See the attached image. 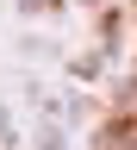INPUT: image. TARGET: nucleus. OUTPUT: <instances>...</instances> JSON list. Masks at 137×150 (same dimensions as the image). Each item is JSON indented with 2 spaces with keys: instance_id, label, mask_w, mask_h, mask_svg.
<instances>
[{
  "instance_id": "f257e3e1",
  "label": "nucleus",
  "mask_w": 137,
  "mask_h": 150,
  "mask_svg": "<svg viewBox=\"0 0 137 150\" xmlns=\"http://www.w3.org/2000/svg\"><path fill=\"white\" fill-rule=\"evenodd\" d=\"M69 75H75V81H100V56H75Z\"/></svg>"
},
{
  "instance_id": "f03ea898",
  "label": "nucleus",
  "mask_w": 137,
  "mask_h": 150,
  "mask_svg": "<svg viewBox=\"0 0 137 150\" xmlns=\"http://www.w3.org/2000/svg\"><path fill=\"white\" fill-rule=\"evenodd\" d=\"M37 150H69V138H63V125H56V119L37 131Z\"/></svg>"
},
{
  "instance_id": "7ed1b4c3",
  "label": "nucleus",
  "mask_w": 137,
  "mask_h": 150,
  "mask_svg": "<svg viewBox=\"0 0 137 150\" xmlns=\"http://www.w3.org/2000/svg\"><path fill=\"white\" fill-rule=\"evenodd\" d=\"M0 144H6V150H19V119H13L6 106H0Z\"/></svg>"
}]
</instances>
